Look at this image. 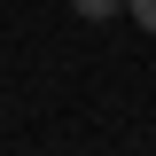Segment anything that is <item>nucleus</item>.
I'll list each match as a JSON object with an SVG mask.
<instances>
[{"instance_id":"1","label":"nucleus","mask_w":156,"mask_h":156,"mask_svg":"<svg viewBox=\"0 0 156 156\" xmlns=\"http://www.w3.org/2000/svg\"><path fill=\"white\" fill-rule=\"evenodd\" d=\"M70 8H78V16H94V23H101V16H117L125 0H70Z\"/></svg>"},{"instance_id":"2","label":"nucleus","mask_w":156,"mask_h":156,"mask_svg":"<svg viewBox=\"0 0 156 156\" xmlns=\"http://www.w3.org/2000/svg\"><path fill=\"white\" fill-rule=\"evenodd\" d=\"M125 8H133V16L148 23V31H156V0H125Z\"/></svg>"}]
</instances>
